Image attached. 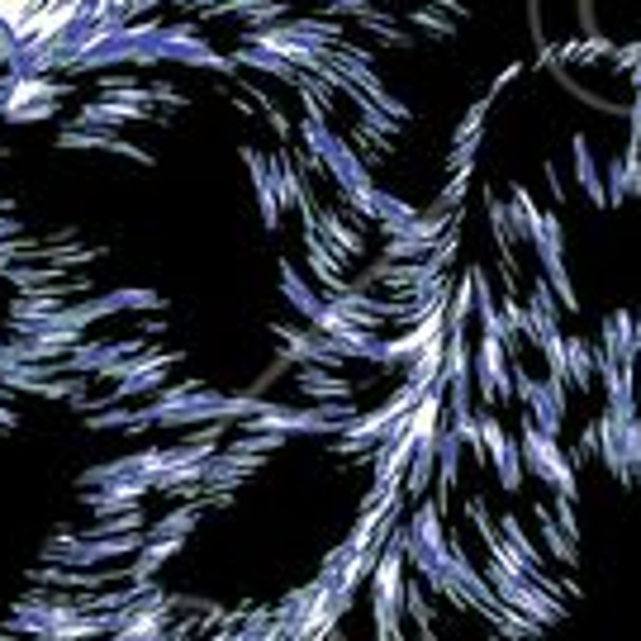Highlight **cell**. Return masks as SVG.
<instances>
[{
  "label": "cell",
  "instance_id": "11",
  "mask_svg": "<svg viewBox=\"0 0 641 641\" xmlns=\"http://www.w3.org/2000/svg\"><path fill=\"white\" fill-rule=\"evenodd\" d=\"M409 542L418 546H447V528H442V504H418L409 522Z\"/></svg>",
  "mask_w": 641,
  "mask_h": 641
},
{
  "label": "cell",
  "instance_id": "12",
  "mask_svg": "<svg viewBox=\"0 0 641 641\" xmlns=\"http://www.w3.org/2000/svg\"><path fill=\"white\" fill-rule=\"evenodd\" d=\"M490 456H494V470H500V485L508 494H518L522 490V452H518V442L504 433V442L500 447H490Z\"/></svg>",
  "mask_w": 641,
  "mask_h": 641
},
{
  "label": "cell",
  "instance_id": "7",
  "mask_svg": "<svg viewBox=\"0 0 641 641\" xmlns=\"http://www.w3.org/2000/svg\"><path fill=\"white\" fill-rule=\"evenodd\" d=\"M604 357L622 361V366H637V333H632V313L613 309L604 319Z\"/></svg>",
  "mask_w": 641,
  "mask_h": 641
},
{
  "label": "cell",
  "instance_id": "6",
  "mask_svg": "<svg viewBox=\"0 0 641 641\" xmlns=\"http://www.w3.org/2000/svg\"><path fill=\"white\" fill-rule=\"evenodd\" d=\"M570 152H575V181H580V190L590 195V205H608V186H604V172H599V162L590 152V138L575 134Z\"/></svg>",
  "mask_w": 641,
  "mask_h": 641
},
{
  "label": "cell",
  "instance_id": "16",
  "mask_svg": "<svg viewBox=\"0 0 641 641\" xmlns=\"http://www.w3.org/2000/svg\"><path fill=\"white\" fill-rule=\"evenodd\" d=\"M15 233H20L15 219H0V238H15Z\"/></svg>",
  "mask_w": 641,
  "mask_h": 641
},
{
  "label": "cell",
  "instance_id": "3",
  "mask_svg": "<svg viewBox=\"0 0 641 641\" xmlns=\"http://www.w3.org/2000/svg\"><path fill=\"white\" fill-rule=\"evenodd\" d=\"M243 162H247V176H252V190H257V205H261V224L276 233L281 229V195H276V172H271V157H261L257 148H247Z\"/></svg>",
  "mask_w": 641,
  "mask_h": 641
},
{
  "label": "cell",
  "instance_id": "9",
  "mask_svg": "<svg viewBox=\"0 0 641 641\" xmlns=\"http://www.w3.org/2000/svg\"><path fill=\"white\" fill-rule=\"evenodd\" d=\"M299 395H309L313 404H323V399H347L352 385H347L337 371H323L319 361H305V371H299Z\"/></svg>",
  "mask_w": 641,
  "mask_h": 641
},
{
  "label": "cell",
  "instance_id": "8",
  "mask_svg": "<svg viewBox=\"0 0 641 641\" xmlns=\"http://www.w3.org/2000/svg\"><path fill=\"white\" fill-rule=\"evenodd\" d=\"M599 381V352L584 343V337H566V385L575 390H594Z\"/></svg>",
  "mask_w": 641,
  "mask_h": 641
},
{
  "label": "cell",
  "instance_id": "10",
  "mask_svg": "<svg viewBox=\"0 0 641 641\" xmlns=\"http://www.w3.org/2000/svg\"><path fill=\"white\" fill-rule=\"evenodd\" d=\"M281 295L291 299V309H295V313H305V319H313V313H319V305H323V299L309 291V281L299 276L291 261H281Z\"/></svg>",
  "mask_w": 641,
  "mask_h": 641
},
{
  "label": "cell",
  "instance_id": "14",
  "mask_svg": "<svg viewBox=\"0 0 641 641\" xmlns=\"http://www.w3.org/2000/svg\"><path fill=\"white\" fill-rule=\"evenodd\" d=\"M500 532L508 538V546H514V552H522V556L532 560V566H542V552H538V546H532V538H528V532H522V522H518L514 514H508V518L500 522Z\"/></svg>",
  "mask_w": 641,
  "mask_h": 641
},
{
  "label": "cell",
  "instance_id": "15",
  "mask_svg": "<svg viewBox=\"0 0 641 641\" xmlns=\"http://www.w3.org/2000/svg\"><path fill=\"white\" fill-rule=\"evenodd\" d=\"M627 120H632V138L641 143V90H637V100H632V114H627Z\"/></svg>",
  "mask_w": 641,
  "mask_h": 641
},
{
  "label": "cell",
  "instance_id": "1",
  "mask_svg": "<svg viewBox=\"0 0 641 641\" xmlns=\"http://www.w3.org/2000/svg\"><path fill=\"white\" fill-rule=\"evenodd\" d=\"M518 452H522V470H532L538 480L546 485H556V494H566V500H580V480H575V456L560 452V437L542 433L538 423H532L528 414H522V437H518Z\"/></svg>",
  "mask_w": 641,
  "mask_h": 641
},
{
  "label": "cell",
  "instance_id": "5",
  "mask_svg": "<svg viewBox=\"0 0 641 641\" xmlns=\"http://www.w3.org/2000/svg\"><path fill=\"white\" fill-rule=\"evenodd\" d=\"M313 233H319V238L329 243L343 261H352V257H361V252H366L361 233L352 229V224H343V214H337V209H329V214H319V219H313Z\"/></svg>",
  "mask_w": 641,
  "mask_h": 641
},
{
  "label": "cell",
  "instance_id": "4",
  "mask_svg": "<svg viewBox=\"0 0 641 641\" xmlns=\"http://www.w3.org/2000/svg\"><path fill=\"white\" fill-rule=\"evenodd\" d=\"M608 205H622V200H632V195H641V143L632 138L627 143V152L622 157H613L608 162Z\"/></svg>",
  "mask_w": 641,
  "mask_h": 641
},
{
  "label": "cell",
  "instance_id": "13",
  "mask_svg": "<svg viewBox=\"0 0 641 641\" xmlns=\"http://www.w3.org/2000/svg\"><path fill=\"white\" fill-rule=\"evenodd\" d=\"M532 514H538V522H542V542H546V546H552V556H556V560H566V566H575V560H580V552H575V546H580V542H570V538H566V532H560V528H556V518H552V514H546V508H542V504H538V508H532Z\"/></svg>",
  "mask_w": 641,
  "mask_h": 641
},
{
  "label": "cell",
  "instance_id": "2",
  "mask_svg": "<svg viewBox=\"0 0 641 641\" xmlns=\"http://www.w3.org/2000/svg\"><path fill=\"white\" fill-rule=\"evenodd\" d=\"M470 381H476L485 404L514 399V361H508V347L494 333H480V343L470 347Z\"/></svg>",
  "mask_w": 641,
  "mask_h": 641
}]
</instances>
